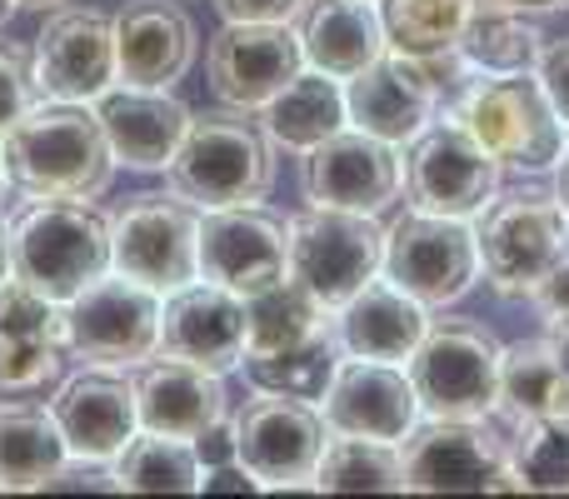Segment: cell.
<instances>
[{"label":"cell","instance_id":"22","mask_svg":"<svg viewBox=\"0 0 569 499\" xmlns=\"http://www.w3.org/2000/svg\"><path fill=\"white\" fill-rule=\"evenodd\" d=\"M60 435H66L70 460H90V465H110L120 450L130 445V435L140 430L136 420V385L126 375L90 365L76 380L60 385V395L50 400Z\"/></svg>","mask_w":569,"mask_h":499},{"label":"cell","instance_id":"30","mask_svg":"<svg viewBox=\"0 0 569 499\" xmlns=\"http://www.w3.org/2000/svg\"><path fill=\"white\" fill-rule=\"evenodd\" d=\"M345 120H350L345 116V90L335 86V76H325V70H300L266 106L260 126H266V136L276 140V146L305 156V150H315L320 140H330L335 130H345Z\"/></svg>","mask_w":569,"mask_h":499},{"label":"cell","instance_id":"11","mask_svg":"<svg viewBox=\"0 0 569 499\" xmlns=\"http://www.w3.org/2000/svg\"><path fill=\"white\" fill-rule=\"evenodd\" d=\"M110 270L176 295L200 280V216L180 196H140L110 220Z\"/></svg>","mask_w":569,"mask_h":499},{"label":"cell","instance_id":"15","mask_svg":"<svg viewBox=\"0 0 569 499\" xmlns=\"http://www.w3.org/2000/svg\"><path fill=\"white\" fill-rule=\"evenodd\" d=\"M66 365V305L20 280L0 285V400H40Z\"/></svg>","mask_w":569,"mask_h":499},{"label":"cell","instance_id":"45","mask_svg":"<svg viewBox=\"0 0 569 499\" xmlns=\"http://www.w3.org/2000/svg\"><path fill=\"white\" fill-rule=\"evenodd\" d=\"M560 206L569 210V150H565V160H560Z\"/></svg>","mask_w":569,"mask_h":499},{"label":"cell","instance_id":"19","mask_svg":"<svg viewBox=\"0 0 569 499\" xmlns=\"http://www.w3.org/2000/svg\"><path fill=\"white\" fill-rule=\"evenodd\" d=\"M120 80L116 20L100 10H56L36 36V86L46 100H100Z\"/></svg>","mask_w":569,"mask_h":499},{"label":"cell","instance_id":"48","mask_svg":"<svg viewBox=\"0 0 569 499\" xmlns=\"http://www.w3.org/2000/svg\"><path fill=\"white\" fill-rule=\"evenodd\" d=\"M10 10H16V0H0V26L10 20Z\"/></svg>","mask_w":569,"mask_h":499},{"label":"cell","instance_id":"4","mask_svg":"<svg viewBox=\"0 0 569 499\" xmlns=\"http://www.w3.org/2000/svg\"><path fill=\"white\" fill-rule=\"evenodd\" d=\"M495 160L500 170H520V176H545L565 160V120L555 100L545 96L540 76L530 70H510V76H480L460 90L450 110Z\"/></svg>","mask_w":569,"mask_h":499},{"label":"cell","instance_id":"1","mask_svg":"<svg viewBox=\"0 0 569 499\" xmlns=\"http://www.w3.org/2000/svg\"><path fill=\"white\" fill-rule=\"evenodd\" d=\"M6 166L26 196H60V200H96L106 196L116 176V156L100 130V116L76 100L30 106L6 140Z\"/></svg>","mask_w":569,"mask_h":499},{"label":"cell","instance_id":"20","mask_svg":"<svg viewBox=\"0 0 569 499\" xmlns=\"http://www.w3.org/2000/svg\"><path fill=\"white\" fill-rule=\"evenodd\" d=\"M435 106H440V80L425 70V60L400 56V50H380L360 76H350V90H345L350 126L390 146L420 136L435 120Z\"/></svg>","mask_w":569,"mask_h":499},{"label":"cell","instance_id":"29","mask_svg":"<svg viewBox=\"0 0 569 499\" xmlns=\"http://www.w3.org/2000/svg\"><path fill=\"white\" fill-rule=\"evenodd\" d=\"M70 460L56 415L36 400H0V495L46 490V480Z\"/></svg>","mask_w":569,"mask_h":499},{"label":"cell","instance_id":"17","mask_svg":"<svg viewBox=\"0 0 569 499\" xmlns=\"http://www.w3.org/2000/svg\"><path fill=\"white\" fill-rule=\"evenodd\" d=\"M290 275V226L256 206L206 210L200 220V280L256 295Z\"/></svg>","mask_w":569,"mask_h":499},{"label":"cell","instance_id":"6","mask_svg":"<svg viewBox=\"0 0 569 499\" xmlns=\"http://www.w3.org/2000/svg\"><path fill=\"white\" fill-rule=\"evenodd\" d=\"M405 490L410 495H495L525 490L510 465V440L485 420H430L400 440Z\"/></svg>","mask_w":569,"mask_h":499},{"label":"cell","instance_id":"47","mask_svg":"<svg viewBox=\"0 0 569 499\" xmlns=\"http://www.w3.org/2000/svg\"><path fill=\"white\" fill-rule=\"evenodd\" d=\"M6 186H10V166H6V150H0V200H6Z\"/></svg>","mask_w":569,"mask_h":499},{"label":"cell","instance_id":"14","mask_svg":"<svg viewBox=\"0 0 569 499\" xmlns=\"http://www.w3.org/2000/svg\"><path fill=\"white\" fill-rule=\"evenodd\" d=\"M405 186V166L390 140H375L365 130H335L300 160V190L310 206L360 210L380 216Z\"/></svg>","mask_w":569,"mask_h":499},{"label":"cell","instance_id":"13","mask_svg":"<svg viewBox=\"0 0 569 499\" xmlns=\"http://www.w3.org/2000/svg\"><path fill=\"white\" fill-rule=\"evenodd\" d=\"M405 186H410L415 210L475 220L500 196V160L450 116V120H440V126H425L420 136L410 140Z\"/></svg>","mask_w":569,"mask_h":499},{"label":"cell","instance_id":"39","mask_svg":"<svg viewBox=\"0 0 569 499\" xmlns=\"http://www.w3.org/2000/svg\"><path fill=\"white\" fill-rule=\"evenodd\" d=\"M530 305H535V315L545 320L550 340H565L569 345V255L530 290Z\"/></svg>","mask_w":569,"mask_h":499},{"label":"cell","instance_id":"8","mask_svg":"<svg viewBox=\"0 0 569 499\" xmlns=\"http://www.w3.org/2000/svg\"><path fill=\"white\" fill-rule=\"evenodd\" d=\"M290 226V275L325 305L340 310L385 270V230L360 210L310 206Z\"/></svg>","mask_w":569,"mask_h":499},{"label":"cell","instance_id":"28","mask_svg":"<svg viewBox=\"0 0 569 499\" xmlns=\"http://www.w3.org/2000/svg\"><path fill=\"white\" fill-rule=\"evenodd\" d=\"M510 425L560 420L569 425V355L560 340H515L500 350V400Z\"/></svg>","mask_w":569,"mask_h":499},{"label":"cell","instance_id":"23","mask_svg":"<svg viewBox=\"0 0 569 499\" xmlns=\"http://www.w3.org/2000/svg\"><path fill=\"white\" fill-rule=\"evenodd\" d=\"M136 420L150 435H170V440H196L216 420L230 415L226 380L216 370H200L190 360H146L136 365Z\"/></svg>","mask_w":569,"mask_h":499},{"label":"cell","instance_id":"41","mask_svg":"<svg viewBox=\"0 0 569 499\" xmlns=\"http://www.w3.org/2000/svg\"><path fill=\"white\" fill-rule=\"evenodd\" d=\"M305 0H216L226 20H266V26H290Z\"/></svg>","mask_w":569,"mask_h":499},{"label":"cell","instance_id":"36","mask_svg":"<svg viewBox=\"0 0 569 499\" xmlns=\"http://www.w3.org/2000/svg\"><path fill=\"white\" fill-rule=\"evenodd\" d=\"M475 0H385L380 26H385V50L430 60L460 46V30L470 20Z\"/></svg>","mask_w":569,"mask_h":499},{"label":"cell","instance_id":"21","mask_svg":"<svg viewBox=\"0 0 569 499\" xmlns=\"http://www.w3.org/2000/svg\"><path fill=\"white\" fill-rule=\"evenodd\" d=\"M160 355L190 360L200 370L230 375L246 365V295L226 285H196L166 295L160 305Z\"/></svg>","mask_w":569,"mask_h":499},{"label":"cell","instance_id":"5","mask_svg":"<svg viewBox=\"0 0 569 499\" xmlns=\"http://www.w3.org/2000/svg\"><path fill=\"white\" fill-rule=\"evenodd\" d=\"M500 350L475 320H430L425 340L405 360L420 395V415L430 420H485L500 400Z\"/></svg>","mask_w":569,"mask_h":499},{"label":"cell","instance_id":"34","mask_svg":"<svg viewBox=\"0 0 569 499\" xmlns=\"http://www.w3.org/2000/svg\"><path fill=\"white\" fill-rule=\"evenodd\" d=\"M345 350H340V335H335V320L325 330H315L310 340L290 345V350H276V355H246V375L256 390H280V395H295V400H315L330 390L335 370H340Z\"/></svg>","mask_w":569,"mask_h":499},{"label":"cell","instance_id":"32","mask_svg":"<svg viewBox=\"0 0 569 499\" xmlns=\"http://www.w3.org/2000/svg\"><path fill=\"white\" fill-rule=\"evenodd\" d=\"M335 310H325L295 275L266 285V290L246 295V355H276L290 345L310 340L315 330L330 325Z\"/></svg>","mask_w":569,"mask_h":499},{"label":"cell","instance_id":"7","mask_svg":"<svg viewBox=\"0 0 569 499\" xmlns=\"http://www.w3.org/2000/svg\"><path fill=\"white\" fill-rule=\"evenodd\" d=\"M480 270L500 300H530V290L569 255V210L560 196L520 190L510 200H495L485 210Z\"/></svg>","mask_w":569,"mask_h":499},{"label":"cell","instance_id":"37","mask_svg":"<svg viewBox=\"0 0 569 499\" xmlns=\"http://www.w3.org/2000/svg\"><path fill=\"white\" fill-rule=\"evenodd\" d=\"M510 465L525 480V490L569 495V425H560V420L515 425Z\"/></svg>","mask_w":569,"mask_h":499},{"label":"cell","instance_id":"16","mask_svg":"<svg viewBox=\"0 0 569 499\" xmlns=\"http://www.w3.org/2000/svg\"><path fill=\"white\" fill-rule=\"evenodd\" d=\"M305 70L300 36L266 20H226L210 40V90L236 110H266Z\"/></svg>","mask_w":569,"mask_h":499},{"label":"cell","instance_id":"33","mask_svg":"<svg viewBox=\"0 0 569 499\" xmlns=\"http://www.w3.org/2000/svg\"><path fill=\"white\" fill-rule=\"evenodd\" d=\"M116 490L120 495H196L200 490V460L190 440H170V435L136 430L130 445L116 455Z\"/></svg>","mask_w":569,"mask_h":499},{"label":"cell","instance_id":"2","mask_svg":"<svg viewBox=\"0 0 569 499\" xmlns=\"http://www.w3.org/2000/svg\"><path fill=\"white\" fill-rule=\"evenodd\" d=\"M170 196L190 200L196 210L260 206L276 186V140L250 110H206L190 116L176 160L166 166Z\"/></svg>","mask_w":569,"mask_h":499},{"label":"cell","instance_id":"25","mask_svg":"<svg viewBox=\"0 0 569 499\" xmlns=\"http://www.w3.org/2000/svg\"><path fill=\"white\" fill-rule=\"evenodd\" d=\"M96 116L110 140V156L126 170H166L190 130V110L170 90H146V86L106 90Z\"/></svg>","mask_w":569,"mask_h":499},{"label":"cell","instance_id":"43","mask_svg":"<svg viewBox=\"0 0 569 499\" xmlns=\"http://www.w3.org/2000/svg\"><path fill=\"white\" fill-rule=\"evenodd\" d=\"M485 6H500V10H520V16H550V10H565L569 0H485Z\"/></svg>","mask_w":569,"mask_h":499},{"label":"cell","instance_id":"42","mask_svg":"<svg viewBox=\"0 0 569 499\" xmlns=\"http://www.w3.org/2000/svg\"><path fill=\"white\" fill-rule=\"evenodd\" d=\"M196 460H200V470H216V465H236L240 455H236V420H216L206 435H196Z\"/></svg>","mask_w":569,"mask_h":499},{"label":"cell","instance_id":"24","mask_svg":"<svg viewBox=\"0 0 569 499\" xmlns=\"http://www.w3.org/2000/svg\"><path fill=\"white\" fill-rule=\"evenodd\" d=\"M196 20L176 0H136L116 16V70L126 86L170 90L196 66Z\"/></svg>","mask_w":569,"mask_h":499},{"label":"cell","instance_id":"38","mask_svg":"<svg viewBox=\"0 0 569 499\" xmlns=\"http://www.w3.org/2000/svg\"><path fill=\"white\" fill-rule=\"evenodd\" d=\"M40 86H36V56L26 46L0 40V140L16 130V120L36 106Z\"/></svg>","mask_w":569,"mask_h":499},{"label":"cell","instance_id":"31","mask_svg":"<svg viewBox=\"0 0 569 499\" xmlns=\"http://www.w3.org/2000/svg\"><path fill=\"white\" fill-rule=\"evenodd\" d=\"M465 66L480 70V76H510V70H535L545 56V36L520 16V10H500V6H485L475 0L470 20L460 30V46Z\"/></svg>","mask_w":569,"mask_h":499},{"label":"cell","instance_id":"18","mask_svg":"<svg viewBox=\"0 0 569 499\" xmlns=\"http://www.w3.org/2000/svg\"><path fill=\"white\" fill-rule=\"evenodd\" d=\"M320 415L330 435H365V440L400 445L420 425V395H415L405 365L345 355L330 390L320 395Z\"/></svg>","mask_w":569,"mask_h":499},{"label":"cell","instance_id":"27","mask_svg":"<svg viewBox=\"0 0 569 499\" xmlns=\"http://www.w3.org/2000/svg\"><path fill=\"white\" fill-rule=\"evenodd\" d=\"M295 20H300L295 36H300L305 66L325 70V76H335V80L360 76L385 50L380 10H375L370 0H305Z\"/></svg>","mask_w":569,"mask_h":499},{"label":"cell","instance_id":"9","mask_svg":"<svg viewBox=\"0 0 569 499\" xmlns=\"http://www.w3.org/2000/svg\"><path fill=\"white\" fill-rule=\"evenodd\" d=\"M325 435L330 425L320 405L280 390H256V400L236 410V455L260 490H315Z\"/></svg>","mask_w":569,"mask_h":499},{"label":"cell","instance_id":"3","mask_svg":"<svg viewBox=\"0 0 569 499\" xmlns=\"http://www.w3.org/2000/svg\"><path fill=\"white\" fill-rule=\"evenodd\" d=\"M10 265L20 285L70 305L86 285L110 275V220L90 200L36 196L10 226Z\"/></svg>","mask_w":569,"mask_h":499},{"label":"cell","instance_id":"46","mask_svg":"<svg viewBox=\"0 0 569 499\" xmlns=\"http://www.w3.org/2000/svg\"><path fill=\"white\" fill-rule=\"evenodd\" d=\"M16 6H26V10H60L66 0H16Z\"/></svg>","mask_w":569,"mask_h":499},{"label":"cell","instance_id":"35","mask_svg":"<svg viewBox=\"0 0 569 499\" xmlns=\"http://www.w3.org/2000/svg\"><path fill=\"white\" fill-rule=\"evenodd\" d=\"M315 490L320 495H355V490L405 495L400 445L365 440V435H335V440H325L320 470H315Z\"/></svg>","mask_w":569,"mask_h":499},{"label":"cell","instance_id":"10","mask_svg":"<svg viewBox=\"0 0 569 499\" xmlns=\"http://www.w3.org/2000/svg\"><path fill=\"white\" fill-rule=\"evenodd\" d=\"M385 275L420 305L445 310L480 280V236L470 220L410 210L385 230Z\"/></svg>","mask_w":569,"mask_h":499},{"label":"cell","instance_id":"44","mask_svg":"<svg viewBox=\"0 0 569 499\" xmlns=\"http://www.w3.org/2000/svg\"><path fill=\"white\" fill-rule=\"evenodd\" d=\"M16 280V265H10V230L0 226V285Z\"/></svg>","mask_w":569,"mask_h":499},{"label":"cell","instance_id":"12","mask_svg":"<svg viewBox=\"0 0 569 499\" xmlns=\"http://www.w3.org/2000/svg\"><path fill=\"white\" fill-rule=\"evenodd\" d=\"M66 350L86 365L136 370L160 350V295L126 275H100L66 305Z\"/></svg>","mask_w":569,"mask_h":499},{"label":"cell","instance_id":"40","mask_svg":"<svg viewBox=\"0 0 569 499\" xmlns=\"http://www.w3.org/2000/svg\"><path fill=\"white\" fill-rule=\"evenodd\" d=\"M535 76H540L545 96L555 100L560 120L569 126V36L555 40V46H545V56H540V66H535Z\"/></svg>","mask_w":569,"mask_h":499},{"label":"cell","instance_id":"26","mask_svg":"<svg viewBox=\"0 0 569 499\" xmlns=\"http://www.w3.org/2000/svg\"><path fill=\"white\" fill-rule=\"evenodd\" d=\"M430 330V305H420L415 295H405L390 275H375L360 295L335 310V335L340 350L355 360H385V365H405L415 355V345Z\"/></svg>","mask_w":569,"mask_h":499}]
</instances>
